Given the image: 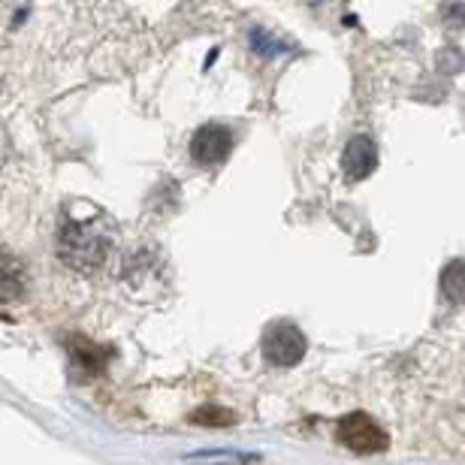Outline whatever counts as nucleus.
Segmentation results:
<instances>
[{
  "label": "nucleus",
  "instance_id": "nucleus-10",
  "mask_svg": "<svg viewBox=\"0 0 465 465\" xmlns=\"http://www.w3.org/2000/svg\"><path fill=\"white\" fill-rule=\"evenodd\" d=\"M191 423L197 426H215V430H224V426L236 423V414L230 408H221V405H203L197 411L191 414Z\"/></svg>",
  "mask_w": 465,
  "mask_h": 465
},
{
  "label": "nucleus",
  "instance_id": "nucleus-11",
  "mask_svg": "<svg viewBox=\"0 0 465 465\" xmlns=\"http://www.w3.org/2000/svg\"><path fill=\"white\" fill-rule=\"evenodd\" d=\"M462 64H465V58L457 45H444L439 52V58H435V67H439V73H444V76H457L462 70Z\"/></svg>",
  "mask_w": 465,
  "mask_h": 465
},
{
  "label": "nucleus",
  "instance_id": "nucleus-6",
  "mask_svg": "<svg viewBox=\"0 0 465 465\" xmlns=\"http://www.w3.org/2000/svg\"><path fill=\"white\" fill-rule=\"evenodd\" d=\"M341 170L348 182H362L378 170V148L369 136H353L341 154Z\"/></svg>",
  "mask_w": 465,
  "mask_h": 465
},
{
  "label": "nucleus",
  "instance_id": "nucleus-7",
  "mask_svg": "<svg viewBox=\"0 0 465 465\" xmlns=\"http://www.w3.org/2000/svg\"><path fill=\"white\" fill-rule=\"evenodd\" d=\"M27 287V272L22 260L0 251V302H13L25 293Z\"/></svg>",
  "mask_w": 465,
  "mask_h": 465
},
{
  "label": "nucleus",
  "instance_id": "nucleus-4",
  "mask_svg": "<svg viewBox=\"0 0 465 465\" xmlns=\"http://www.w3.org/2000/svg\"><path fill=\"white\" fill-rule=\"evenodd\" d=\"M232 143H236V139H232V130L227 124L209 121V124H203L197 134L191 136V157L200 166H218L230 157Z\"/></svg>",
  "mask_w": 465,
  "mask_h": 465
},
{
  "label": "nucleus",
  "instance_id": "nucleus-5",
  "mask_svg": "<svg viewBox=\"0 0 465 465\" xmlns=\"http://www.w3.org/2000/svg\"><path fill=\"white\" fill-rule=\"evenodd\" d=\"M64 348L70 353V362L76 369H82L85 375H104L106 366L113 362V348L97 345L85 336H67L64 339Z\"/></svg>",
  "mask_w": 465,
  "mask_h": 465
},
{
  "label": "nucleus",
  "instance_id": "nucleus-1",
  "mask_svg": "<svg viewBox=\"0 0 465 465\" xmlns=\"http://www.w3.org/2000/svg\"><path fill=\"white\" fill-rule=\"evenodd\" d=\"M113 254V227L106 215H64L58 224V257L76 272H97Z\"/></svg>",
  "mask_w": 465,
  "mask_h": 465
},
{
  "label": "nucleus",
  "instance_id": "nucleus-3",
  "mask_svg": "<svg viewBox=\"0 0 465 465\" xmlns=\"http://www.w3.org/2000/svg\"><path fill=\"white\" fill-rule=\"evenodd\" d=\"M336 435L353 453H381L387 448V432L366 411H353L341 417Z\"/></svg>",
  "mask_w": 465,
  "mask_h": 465
},
{
  "label": "nucleus",
  "instance_id": "nucleus-12",
  "mask_svg": "<svg viewBox=\"0 0 465 465\" xmlns=\"http://www.w3.org/2000/svg\"><path fill=\"white\" fill-rule=\"evenodd\" d=\"M441 15H444V22H448V25H453V27H465V6H462V4L441 6Z\"/></svg>",
  "mask_w": 465,
  "mask_h": 465
},
{
  "label": "nucleus",
  "instance_id": "nucleus-9",
  "mask_svg": "<svg viewBox=\"0 0 465 465\" xmlns=\"http://www.w3.org/2000/svg\"><path fill=\"white\" fill-rule=\"evenodd\" d=\"M248 45L254 54H263V58H278V54L291 52L282 40H275L272 34L266 31V27H251L248 31Z\"/></svg>",
  "mask_w": 465,
  "mask_h": 465
},
{
  "label": "nucleus",
  "instance_id": "nucleus-2",
  "mask_svg": "<svg viewBox=\"0 0 465 465\" xmlns=\"http://www.w3.org/2000/svg\"><path fill=\"white\" fill-rule=\"evenodd\" d=\"M305 348H309V341H305L302 330L291 321L269 323L263 341H260V351H263V360L269 366H284V369L296 366L305 357Z\"/></svg>",
  "mask_w": 465,
  "mask_h": 465
},
{
  "label": "nucleus",
  "instance_id": "nucleus-8",
  "mask_svg": "<svg viewBox=\"0 0 465 465\" xmlns=\"http://www.w3.org/2000/svg\"><path fill=\"white\" fill-rule=\"evenodd\" d=\"M439 284L444 300H450L453 305H465V260H450L441 269Z\"/></svg>",
  "mask_w": 465,
  "mask_h": 465
}]
</instances>
